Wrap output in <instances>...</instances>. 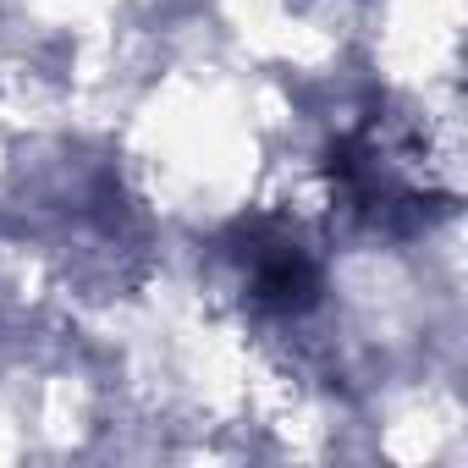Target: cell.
I'll list each match as a JSON object with an SVG mask.
<instances>
[{"label": "cell", "mask_w": 468, "mask_h": 468, "mask_svg": "<svg viewBox=\"0 0 468 468\" xmlns=\"http://www.w3.org/2000/svg\"><path fill=\"white\" fill-rule=\"evenodd\" d=\"M331 187L342 209H353L364 226H380V231H419L452 198V182L441 176V154L430 133L397 116H375L336 144Z\"/></svg>", "instance_id": "1"}, {"label": "cell", "mask_w": 468, "mask_h": 468, "mask_svg": "<svg viewBox=\"0 0 468 468\" xmlns=\"http://www.w3.org/2000/svg\"><path fill=\"white\" fill-rule=\"evenodd\" d=\"M226 260L238 265L243 303L265 320H298L320 303V260L314 249L282 220H249L238 226Z\"/></svg>", "instance_id": "2"}]
</instances>
